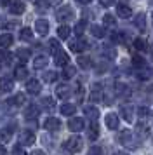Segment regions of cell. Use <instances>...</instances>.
I'll use <instances>...</instances> for the list:
<instances>
[{
	"instance_id": "obj_5",
	"label": "cell",
	"mask_w": 153,
	"mask_h": 155,
	"mask_svg": "<svg viewBox=\"0 0 153 155\" xmlns=\"http://www.w3.org/2000/svg\"><path fill=\"white\" fill-rule=\"evenodd\" d=\"M24 9H26V5L23 4V0H11V4H9V11H11V14L19 16V14L24 12Z\"/></svg>"
},
{
	"instance_id": "obj_35",
	"label": "cell",
	"mask_w": 153,
	"mask_h": 155,
	"mask_svg": "<svg viewBox=\"0 0 153 155\" xmlns=\"http://www.w3.org/2000/svg\"><path fill=\"white\" fill-rule=\"evenodd\" d=\"M12 129H14V126H7V127H4V129L0 131V136H2L4 140H9V138L12 136V133H14Z\"/></svg>"
},
{
	"instance_id": "obj_39",
	"label": "cell",
	"mask_w": 153,
	"mask_h": 155,
	"mask_svg": "<svg viewBox=\"0 0 153 155\" xmlns=\"http://www.w3.org/2000/svg\"><path fill=\"white\" fill-rule=\"evenodd\" d=\"M125 33H122V31H115V33H111V40L113 42H125Z\"/></svg>"
},
{
	"instance_id": "obj_49",
	"label": "cell",
	"mask_w": 153,
	"mask_h": 155,
	"mask_svg": "<svg viewBox=\"0 0 153 155\" xmlns=\"http://www.w3.org/2000/svg\"><path fill=\"white\" fill-rule=\"evenodd\" d=\"M101 153H103V150H101L99 147H92V148H90V152L87 155H101Z\"/></svg>"
},
{
	"instance_id": "obj_30",
	"label": "cell",
	"mask_w": 153,
	"mask_h": 155,
	"mask_svg": "<svg viewBox=\"0 0 153 155\" xmlns=\"http://www.w3.org/2000/svg\"><path fill=\"white\" fill-rule=\"evenodd\" d=\"M78 66H80V68H83V70L90 68V66H92V61H90V58L80 56V58H78Z\"/></svg>"
},
{
	"instance_id": "obj_58",
	"label": "cell",
	"mask_w": 153,
	"mask_h": 155,
	"mask_svg": "<svg viewBox=\"0 0 153 155\" xmlns=\"http://www.w3.org/2000/svg\"><path fill=\"white\" fill-rule=\"evenodd\" d=\"M151 19H153V14H151Z\"/></svg>"
},
{
	"instance_id": "obj_7",
	"label": "cell",
	"mask_w": 153,
	"mask_h": 155,
	"mask_svg": "<svg viewBox=\"0 0 153 155\" xmlns=\"http://www.w3.org/2000/svg\"><path fill=\"white\" fill-rule=\"evenodd\" d=\"M90 101H92V103H99V101H103V87H101V84H94L92 85Z\"/></svg>"
},
{
	"instance_id": "obj_51",
	"label": "cell",
	"mask_w": 153,
	"mask_h": 155,
	"mask_svg": "<svg viewBox=\"0 0 153 155\" xmlns=\"http://www.w3.org/2000/svg\"><path fill=\"white\" fill-rule=\"evenodd\" d=\"M30 155H45V152H42V150H33Z\"/></svg>"
},
{
	"instance_id": "obj_25",
	"label": "cell",
	"mask_w": 153,
	"mask_h": 155,
	"mask_svg": "<svg viewBox=\"0 0 153 155\" xmlns=\"http://www.w3.org/2000/svg\"><path fill=\"white\" fill-rule=\"evenodd\" d=\"M99 136V126H97L96 120H90V127H89V138L90 140H96Z\"/></svg>"
},
{
	"instance_id": "obj_34",
	"label": "cell",
	"mask_w": 153,
	"mask_h": 155,
	"mask_svg": "<svg viewBox=\"0 0 153 155\" xmlns=\"http://www.w3.org/2000/svg\"><path fill=\"white\" fill-rule=\"evenodd\" d=\"M44 80L49 82V84H52V82L57 80V73H56V71H45V73H44Z\"/></svg>"
},
{
	"instance_id": "obj_4",
	"label": "cell",
	"mask_w": 153,
	"mask_h": 155,
	"mask_svg": "<svg viewBox=\"0 0 153 155\" xmlns=\"http://www.w3.org/2000/svg\"><path fill=\"white\" fill-rule=\"evenodd\" d=\"M89 47V42L87 40H83L82 37L80 38H76V40H71L70 42V49L73 51V52H82V51H85Z\"/></svg>"
},
{
	"instance_id": "obj_33",
	"label": "cell",
	"mask_w": 153,
	"mask_h": 155,
	"mask_svg": "<svg viewBox=\"0 0 153 155\" xmlns=\"http://www.w3.org/2000/svg\"><path fill=\"white\" fill-rule=\"evenodd\" d=\"M16 54H18V58H19L21 61H28V59H30V56H31V52H30L28 49H18V52H16Z\"/></svg>"
},
{
	"instance_id": "obj_20",
	"label": "cell",
	"mask_w": 153,
	"mask_h": 155,
	"mask_svg": "<svg viewBox=\"0 0 153 155\" xmlns=\"http://www.w3.org/2000/svg\"><path fill=\"white\" fill-rule=\"evenodd\" d=\"M83 113H85V117H89L90 120H97V117H99V110H97L96 106H85V108H83Z\"/></svg>"
},
{
	"instance_id": "obj_32",
	"label": "cell",
	"mask_w": 153,
	"mask_h": 155,
	"mask_svg": "<svg viewBox=\"0 0 153 155\" xmlns=\"http://www.w3.org/2000/svg\"><path fill=\"white\" fill-rule=\"evenodd\" d=\"M90 31H92V35L97 37V38H103V37H104V28H103V26L94 25V26H90Z\"/></svg>"
},
{
	"instance_id": "obj_28",
	"label": "cell",
	"mask_w": 153,
	"mask_h": 155,
	"mask_svg": "<svg viewBox=\"0 0 153 155\" xmlns=\"http://www.w3.org/2000/svg\"><path fill=\"white\" fill-rule=\"evenodd\" d=\"M28 75V70L24 68V66H18L16 70H14V77L18 78V80H24Z\"/></svg>"
},
{
	"instance_id": "obj_17",
	"label": "cell",
	"mask_w": 153,
	"mask_h": 155,
	"mask_svg": "<svg viewBox=\"0 0 153 155\" xmlns=\"http://www.w3.org/2000/svg\"><path fill=\"white\" fill-rule=\"evenodd\" d=\"M115 94L120 96V98H125V96H129V94H131V91H129V87H127L125 84L117 82V84H115Z\"/></svg>"
},
{
	"instance_id": "obj_12",
	"label": "cell",
	"mask_w": 153,
	"mask_h": 155,
	"mask_svg": "<svg viewBox=\"0 0 153 155\" xmlns=\"http://www.w3.org/2000/svg\"><path fill=\"white\" fill-rule=\"evenodd\" d=\"M136 136L139 138V141L146 140V138L150 136V127L146 126L145 122H139L138 124V131H136Z\"/></svg>"
},
{
	"instance_id": "obj_31",
	"label": "cell",
	"mask_w": 153,
	"mask_h": 155,
	"mask_svg": "<svg viewBox=\"0 0 153 155\" xmlns=\"http://www.w3.org/2000/svg\"><path fill=\"white\" fill-rule=\"evenodd\" d=\"M75 73H76L75 66L66 64V66H64V71H63V77H64V78H71V77H75Z\"/></svg>"
},
{
	"instance_id": "obj_16",
	"label": "cell",
	"mask_w": 153,
	"mask_h": 155,
	"mask_svg": "<svg viewBox=\"0 0 153 155\" xmlns=\"http://www.w3.org/2000/svg\"><path fill=\"white\" fill-rule=\"evenodd\" d=\"M104 122H106L108 129H117L118 127V115L117 113H108L104 117Z\"/></svg>"
},
{
	"instance_id": "obj_47",
	"label": "cell",
	"mask_w": 153,
	"mask_h": 155,
	"mask_svg": "<svg viewBox=\"0 0 153 155\" xmlns=\"http://www.w3.org/2000/svg\"><path fill=\"white\" fill-rule=\"evenodd\" d=\"M103 52H104V56H106V58H110V59H113V58L117 56L115 49H103Z\"/></svg>"
},
{
	"instance_id": "obj_1",
	"label": "cell",
	"mask_w": 153,
	"mask_h": 155,
	"mask_svg": "<svg viewBox=\"0 0 153 155\" xmlns=\"http://www.w3.org/2000/svg\"><path fill=\"white\" fill-rule=\"evenodd\" d=\"M118 141H120L124 147H127L129 150H134V148H138L139 138H138V136H134V134H132V131L124 129L122 133L118 134Z\"/></svg>"
},
{
	"instance_id": "obj_15",
	"label": "cell",
	"mask_w": 153,
	"mask_h": 155,
	"mask_svg": "<svg viewBox=\"0 0 153 155\" xmlns=\"http://www.w3.org/2000/svg\"><path fill=\"white\" fill-rule=\"evenodd\" d=\"M70 94H71V89H70L68 85H64V84L57 85V89H56V96H57L59 99H66V98H70Z\"/></svg>"
},
{
	"instance_id": "obj_55",
	"label": "cell",
	"mask_w": 153,
	"mask_h": 155,
	"mask_svg": "<svg viewBox=\"0 0 153 155\" xmlns=\"http://www.w3.org/2000/svg\"><path fill=\"white\" fill-rule=\"evenodd\" d=\"M78 2H80V4H90L92 0H78Z\"/></svg>"
},
{
	"instance_id": "obj_29",
	"label": "cell",
	"mask_w": 153,
	"mask_h": 155,
	"mask_svg": "<svg viewBox=\"0 0 153 155\" xmlns=\"http://www.w3.org/2000/svg\"><path fill=\"white\" fill-rule=\"evenodd\" d=\"M70 33H71L70 26H64V25H63V26H59V28H57V37H59V38H63V40H64V38H70Z\"/></svg>"
},
{
	"instance_id": "obj_19",
	"label": "cell",
	"mask_w": 153,
	"mask_h": 155,
	"mask_svg": "<svg viewBox=\"0 0 153 155\" xmlns=\"http://www.w3.org/2000/svg\"><path fill=\"white\" fill-rule=\"evenodd\" d=\"M117 14L120 16V18H131L132 11L129 5H125V4H118L117 5Z\"/></svg>"
},
{
	"instance_id": "obj_36",
	"label": "cell",
	"mask_w": 153,
	"mask_h": 155,
	"mask_svg": "<svg viewBox=\"0 0 153 155\" xmlns=\"http://www.w3.org/2000/svg\"><path fill=\"white\" fill-rule=\"evenodd\" d=\"M103 23H104V26H115L117 25V19H115V16H111V14H104Z\"/></svg>"
},
{
	"instance_id": "obj_44",
	"label": "cell",
	"mask_w": 153,
	"mask_h": 155,
	"mask_svg": "<svg viewBox=\"0 0 153 155\" xmlns=\"http://www.w3.org/2000/svg\"><path fill=\"white\" fill-rule=\"evenodd\" d=\"M49 47H50V51H52L54 54H56V52H57V51H61V49H59L61 45H59V42H57L56 38H54V40H50V42H49Z\"/></svg>"
},
{
	"instance_id": "obj_18",
	"label": "cell",
	"mask_w": 153,
	"mask_h": 155,
	"mask_svg": "<svg viewBox=\"0 0 153 155\" xmlns=\"http://www.w3.org/2000/svg\"><path fill=\"white\" fill-rule=\"evenodd\" d=\"M21 143H23L24 147L33 145V143H35V134L31 133V131H24V133L21 134Z\"/></svg>"
},
{
	"instance_id": "obj_3",
	"label": "cell",
	"mask_w": 153,
	"mask_h": 155,
	"mask_svg": "<svg viewBox=\"0 0 153 155\" xmlns=\"http://www.w3.org/2000/svg\"><path fill=\"white\" fill-rule=\"evenodd\" d=\"M56 18H57V21H70V19H73L75 18V12H73V9L70 7V5H64V7L57 9V12H56Z\"/></svg>"
},
{
	"instance_id": "obj_57",
	"label": "cell",
	"mask_w": 153,
	"mask_h": 155,
	"mask_svg": "<svg viewBox=\"0 0 153 155\" xmlns=\"http://www.w3.org/2000/svg\"><path fill=\"white\" fill-rule=\"evenodd\" d=\"M151 5H153V0H151Z\"/></svg>"
},
{
	"instance_id": "obj_10",
	"label": "cell",
	"mask_w": 153,
	"mask_h": 155,
	"mask_svg": "<svg viewBox=\"0 0 153 155\" xmlns=\"http://www.w3.org/2000/svg\"><path fill=\"white\" fill-rule=\"evenodd\" d=\"M12 87H14V82L9 77H2L0 78V94H7V92H11Z\"/></svg>"
},
{
	"instance_id": "obj_53",
	"label": "cell",
	"mask_w": 153,
	"mask_h": 155,
	"mask_svg": "<svg viewBox=\"0 0 153 155\" xmlns=\"http://www.w3.org/2000/svg\"><path fill=\"white\" fill-rule=\"evenodd\" d=\"M0 4H2V5H9V4H11V0H0Z\"/></svg>"
},
{
	"instance_id": "obj_26",
	"label": "cell",
	"mask_w": 153,
	"mask_h": 155,
	"mask_svg": "<svg viewBox=\"0 0 153 155\" xmlns=\"http://www.w3.org/2000/svg\"><path fill=\"white\" fill-rule=\"evenodd\" d=\"M9 105H14V106H21V105H24L26 103V99H24V94H16L12 99H9L7 101Z\"/></svg>"
},
{
	"instance_id": "obj_54",
	"label": "cell",
	"mask_w": 153,
	"mask_h": 155,
	"mask_svg": "<svg viewBox=\"0 0 153 155\" xmlns=\"http://www.w3.org/2000/svg\"><path fill=\"white\" fill-rule=\"evenodd\" d=\"M50 4H52V5H56V4H61V0H50Z\"/></svg>"
},
{
	"instance_id": "obj_40",
	"label": "cell",
	"mask_w": 153,
	"mask_h": 155,
	"mask_svg": "<svg viewBox=\"0 0 153 155\" xmlns=\"http://www.w3.org/2000/svg\"><path fill=\"white\" fill-rule=\"evenodd\" d=\"M134 47H136L138 51H146L148 49V47H146V42L143 40V38H136V40H134Z\"/></svg>"
},
{
	"instance_id": "obj_48",
	"label": "cell",
	"mask_w": 153,
	"mask_h": 155,
	"mask_svg": "<svg viewBox=\"0 0 153 155\" xmlns=\"http://www.w3.org/2000/svg\"><path fill=\"white\" fill-rule=\"evenodd\" d=\"M12 155H26V152H24L19 145H16V147H14V150H12Z\"/></svg>"
},
{
	"instance_id": "obj_2",
	"label": "cell",
	"mask_w": 153,
	"mask_h": 155,
	"mask_svg": "<svg viewBox=\"0 0 153 155\" xmlns=\"http://www.w3.org/2000/svg\"><path fill=\"white\" fill-rule=\"evenodd\" d=\"M64 148L68 150V152H71V153H76V152H80L83 148V141L80 136H71L70 140L64 141Z\"/></svg>"
},
{
	"instance_id": "obj_52",
	"label": "cell",
	"mask_w": 153,
	"mask_h": 155,
	"mask_svg": "<svg viewBox=\"0 0 153 155\" xmlns=\"http://www.w3.org/2000/svg\"><path fill=\"white\" fill-rule=\"evenodd\" d=\"M0 155H7V150H5L4 145H0Z\"/></svg>"
},
{
	"instance_id": "obj_27",
	"label": "cell",
	"mask_w": 153,
	"mask_h": 155,
	"mask_svg": "<svg viewBox=\"0 0 153 155\" xmlns=\"http://www.w3.org/2000/svg\"><path fill=\"white\" fill-rule=\"evenodd\" d=\"M75 105H71V103H64V105L61 106V113L63 115H66V117H70V115H73L75 113Z\"/></svg>"
},
{
	"instance_id": "obj_38",
	"label": "cell",
	"mask_w": 153,
	"mask_h": 155,
	"mask_svg": "<svg viewBox=\"0 0 153 155\" xmlns=\"http://www.w3.org/2000/svg\"><path fill=\"white\" fill-rule=\"evenodd\" d=\"M56 106V103H54V99L52 98H44L42 99V108H45V110H52Z\"/></svg>"
},
{
	"instance_id": "obj_37",
	"label": "cell",
	"mask_w": 153,
	"mask_h": 155,
	"mask_svg": "<svg viewBox=\"0 0 153 155\" xmlns=\"http://www.w3.org/2000/svg\"><path fill=\"white\" fill-rule=\"evenodd\" d=\"M19 38L21 40H31V38H33V33H31V30L30 28H23L21 30V35H19Z\"/></svg>"
},
{
	"instance_id": "obj_42",
	"label": "cell",
	"mask_w": 153,
	"mask_h": 155,
	"mask_svg": "<svg viewBox=\"0 0 153 155\" xmlns=\"http://www.w3.org/2000/svg\"><path fill=\"white\" fill-rule=\"evenodd\" d=\"M132 61H134V66H138V68H145V59L141 56H134L132 58Z\"/></svg>"
},
{
	"instance_id": "obj_41",
	"label": "cell",
	"mask_w": 153,
	"mask_h": 155,
	"mask_svg": "<svg viewBox=\"0 0 153 155\" xmlns=\"http://www.w3.org/2000/svg\"><path fill=\"white\" fill-rule=\"evenodd\" d=\"M0 61L9 63V61H11V52H7L5 49H2V51H0Z\"/></svg>"
},
{
	"instance_id": "obj_45",
	"label": "cell",
	"mask_w": 153,
	"mask_h": 155,
	"mask_svg": "<svg viewBox=\"0 0 153 155\" xmlns=\"http://www.w3.org/2000/svg\"><path fill=\"white\" fill-rule=\"evenodd\" d=\"M83 30H85V21H80V23H78V25L75 26V33L80 37V35L83 33Z\"/></svg>"
},
{
	"instance_id": "obj_6",
	"label": "cell",
	"mask_w": 153,
	"mask_h": 155,
	"mask_svg": "<svg viewBox=\"0 0 153 155\" xmlns=\"http://www.w3.org/2000/svg\"><path fill=\"white\" fill-rule=\"evenodd\" d=\"M35 30H37V33L40 37H45L49 33V23H47V19H37L35 21Z\"/></svg>"
},
{
	"instance_id": "obj_8",
	"label": "cell",
	"mask_w": 153,
	"mask_h": 155,
	"mask_svg": "<svg viewBox=\"0 0 153 155\" xmlns=\"http://www.w3.org/2000/svg\"><path fill=\"white\" fill-rule=\"evenodd\" d=\"M54 63L57 64V66H66V64L70 63V56L64 51H57L54 54Z\"/></svg>"
},
{
	"instance_id": "obj_23",
	"label": "cell",
	"mask_w": 153,
	"mask_h": 155,
	"mask_svg": "<svg viewBox=\"0 0 153 155\" xmlns=\"http://www.w3.org/2000/svg\"><path fill=\"white\" fill-rule=\"evenodd\" d=\"M12 35H11V33H2V35H0V47H2V49H5V47H9V45H11V44H12Z\"/></svg>"
},
{
	"instance_id": "obj_50",
	"label": "cell",
	"mask_w": 153,
	"mask_h": 155,
	"mask_svg": "<svg viewBox=\"0 0 153 155\" xmlns=\"http://www.w3.org/2000/svg\"><path fill=\"white\" fill-rule=\"evenodd\" d=\"M99 4H101L103 7H110V5L115 4V0H99Z\"/></svg>"
},
{
	"instance_id": "obj_21",
	"label": "cell",
	"mask_w": 153,
	"mask_h": 155,
	"mask_svg": "<svg viewBox=\"0 0 153 155\" xmlns=\"http://www.w3.org/2000/svg\"><path fill=\"white\" fill-rule=\"evenodd\" d=\"M120 113H122V117H124L127 122H132V120H134V113H132V108L129 105L127 106H120Z\"/></svg>"
},
{
	"instance_id": "obj_46",
	"label": "cell",
	"mask_w": 153,
	"mask_h": 155,
	"mask_svg": "<svg viewBox=\"0 0 153 155\" xmlns=\"http://www.w3.org/2000/svg\"><path fill=\"white\" fill-rule=\"evenodd\" d=\"M50 5V0H37V7L38 9H47Z\"/></svg>"
},
{
	"instance_id": "obj_14",
	"label": "cell",
	"mask_w": 153,
	"mask_h": 155,
	"mask_svg": "<svg viewBox=\"0 0 153 155\" xmlns=\"http://www.w3.org/2000/svg\"><path fill=\"white\" fill-rule=\"evenodd\" d=\"M38 113H40V108H38V105H28L26 110H24V117L30 120H33L38 117Z\"/></svg>"
},
{
	"instance_id": "obj_24",
	"label": "cell",
	"mask_w": 153,
	"mask_h": 155,
	"mask_svg": "<svg viewBox=\"0 0 153 155\" xmlns=\"http://www.w3.org/2000/svg\"><path fill=\"white\" fill-rule=\"evenodd\" d=\"M134 26H136V28H139L141 31H145L146 21H145V14H143V12H141V14H138L136 18H134Z\"/></svg>"
},
{
	"instance_id": "obj_43",
	"label": "cell",
	"mask_w": 153,
	"mask_h": 155,
	"mask_svg": "<svg viewBox=\"0 0 153 155\" xmlns=\"http://www.w3.org/2000/svg\"><path fill=\"white\" fill-rule=\"evenodd\" d=\"M138 115H139V119L145 120L146 117L150 115V110H148V108H145V106H141V108H138Z\"/></svg>"
},
{
	"instance_id": "obj_56",
	"label": "cell",
	"mask_w": 153,
	"mask_h": 155,
	"mask_svg": "<svg viewBox=\"0 0 153 155\" xmlns=\"http://www.w3.org/2000/svg\"><path fill=\"white\" fill-rule=\"evenodd\" d=\"M113 155H127V153H125V152H115Z\"/></svg>"
},
{
	"instance_id": "obj_9",
	"label": "cell",
	"mask_w": 153,
	"mask_h": 155,
	"mask_svg": "<svg viewBox=\"0 0 153 155\" xmlns=\"http://www.w3.org/2000/svg\"><path fill=\"white\" fill-rule=\"evenodd\" d=\"M68 127H70V131H82L83 129V119L82 117H71L68 122Z\"/></svg>"
},
{
	"instance_id": "obj_22",
	"label": "cell",
	"mask_w": 153,
	"mask_h": 155,
	"mask_svg": "<svg viewBox=\"0 0 153 155\" xmlns=\"http://www.w3.org/2000/svg\"><path fill=\"white\" fill-rule=\"evenodd\" d=\"M47 58L45 56H37L35 58V61H33V68L35 70H42V68H45L47 66Z\"/></svg>"
},
{
	"instance_id": "obj_13",
	"label": "cell",
	"mask_w": 153,
	"mask_h": 155,
	"mask_svg": "<svg viewBox=\"0 0 153 155\" xmlns=\"http://www.w3.org/2000/svg\"><path fill=\"white\" fill-rule=\"evenodd\" d=\"M40 89H42V85H40V82H38L37 78H31V80L26 82V91L30 92V94H38Z\"/></svg>"
},
{
	"instance_id": "obj_11",
	"label": "cell",
	"mask_w": 153,
	"mask_h": 155,
	"mask_svg": "<svg viewBox=\"0 0 153 155\" xmlns=\"http://www.w3.org/2000/svg\"><path fill=\"white\" fill-rule=\"evenodd\" d=\"M44 127H45L47 131H59L61 122H59V119H56V117H49V119L44 122Z\"/></svg>"
}]
</instances>
